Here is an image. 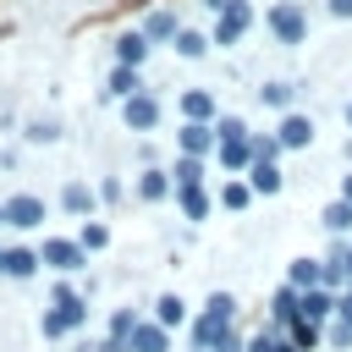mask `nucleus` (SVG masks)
Here are the masks:
<instances>
[{
	"label": "nucleus",
	"mask_w": 352,
	"mask_h": 352,
	"mask_svg": "<svg viewBox=\"0 0 352 352\" xmlns=\"http://www.w3.org/2000/svg\"><path fill=\"white\" fill-rule=\"evenodd\" d=\"M82 324H88V297L72 286V275H55L50 308H44V319H38V336H44V341H72V336H82Z\"/></svg>",
	"instance_id": "obj_1"
},
{
	"label": "nucleus",
	"mask_w": 352,
	"mask_h": 352,
	"mask_svg": "<svg viewBox=\"0 0 352 352\" xmlns=\"http://www.w3.org/2000/svg\"><path fill=\"white\" fill-rule=\"evenodd\" d=\"M38 258H44V270H55V275H82V270H88V248H82L77 236H44V242H38Z\"/></svg>",
	"instance_id": "obj_2"
},
{
	"label": "nucleus",
	"mask_w": 352,
	"mask_h": 352,
	"mask_svg": "<svg viewBox=\"0 0 352 352\" xmlns=\"http://www.w3.org/2000/svg\"><path fill=\"white\" fill-rule=\"evenodd\" d=\"M264 28L275 33V44H302V38H308V11H302L297 0H275V6L264 11Z\"/></svg>",
	"instance_id": "obj_3"
},
{
	"label": "nucleus",
	"mask_w": 352,
	"mask_h": 352,
	"mask_svg": "<svg viewBox=\"0 0 352 352\" xmlns=\"http://www.w3.org/2000/svg\"><path fill=\"white\" fill-rule=\"evenodd\" d=\"M253 22H258V11H253L248 0H231V6L214 16V33H209V38H214V44H242V38L253 33Z\"/></svg>",
	"instance_id": "obj_4"
},
{
	"label": "nucleus",
	"mask_w": 352,
	"mask_h": 352,
	"mask_svg": "<svg viewBox=\"0 0 352 352\" xmlns=\"http://www.w3.org/2000/svg\"><path fill=\"white\" fill-rule=\"evenodd\" d=\"M160 116H165V104H160V94H154V88H143V94L121 99V121H126V132H154V126H160Z\"/></svg>",
	"instance_id": "obj_5"
},
{
	"label": "nucleus",
	"mask_w": 352,
	"mask_h": 352,
	"mask_svg": "<svg viewBox=\"0 0 352 352\" xmlns=\"http://www.w3.org/2000/svg\"><path fill=\"white\" fill-rule=\"evenodd\" d=\"M132 192H138L143 204H165V198H176V176H170V165H143L138 182H132Z\"/></svg>",
	"instance_id": "obj_6"
},
{
	"label": "nucleus",
	"mask_w": 352,
	"mask_h": 352,
	"mask_svg": "<svg viewBox=\"0 0 352 352\" xmlns=\"http://www.w3.org/2000/svg\"><path fill=\"white\" fill-rule=\"evenodd\" d=\"M38 226H44V198L38 192L6 198V231H38Z\"/></svg>",
	"instance_id": "obj_7"
},
{
	"label": "nucleus",
	"mask_w": 352,
	"mask_h": 352,
	"mask_svg": "<svg viewBox=\"0 0 352 352\" xmlns=\"http://www.w3.org/2000/svg\"><path fill=\"white\" fill-rule=\"evenodd\" d=\"M214 148H220L214 126H204V121H182V132H176V154H192V160H214Z\"/></svg>",
	"instance_id": "obj_8"
},
{
	"label": "nucleus",
	"mask_w": 352,
	"mask_h": 352,
	"mask_svg": "<svg viewBox=\"0 0 352 352\" xmlns=\"http://www.w3.org/2000/svg\"><path fill=\"white\" fill-rule=\"evenodd\" d=\"M148 50H154V44L143 38V28H126V33H116V38H110V60H116V66H138V72H143Z\"/></svg>",
	"instance_id": "obj_9"
},
{
	"label": "nucleus",
	"mask_w": 352,
	"mask_h": 352,
	"mask_svg": "<svg viewBox=\"0 0 352 352\" xmlns=\"http://www.w3.org/2000/svg\"><path fill=\"white\" fill-rule=\"evenodd\" d=\"M275 138H280V154H286V148L297 154V148H308V143H314V121H308L302 110H286V116L275 121Z\"/></svg>",
	"instance_id": "obj_10"
},
{
	"label": "nucleus",
	"mask_w": 352,
	"mask_h": 352,
	"mask_svg": "<svg viewBox=\"0 0 352 352\" xmlns=\"http://www.w3.org/2000/svg\"><path fill=\"white\" fill-rule=\"evenodd\" d=\"M148 308H154V314H148V319H154V324H165V330H170V336H176V330H187V324H192V308H187V302H182V297H176V292H160V297H154V302H148Z\"/></svg>",
	"instance_id": "obj_11"
},
{
	"label": "nucleus",
	"mask_w": 352,
	"mask_h": 352,
	"mask_svg": "<svg viewBox=\"0 0 352 352\" xmlns=\"http://www.w3.org/2000/svg\"><path fill=\"white\" fill-rule=\"evenodd\" d=\"M60 209H66L72 220H94V209H99V187H88V182H66V187H60Z\"/></svg>",
	"instance_id": "obj_12"
},
{
	"label": "nucleus",
	"mask_w": 352,
	"mask_h": 352,
	"mask_svg": "<svg viewBox=\"0 0 352 352\" xmlns=\"http://www.w3.org/2000/svg\"><path fill=\"white\" fill-rule=\"evenodd\" d=\"M38 270H44L38 248H28V242H6V280H33Z\"/></svg>",
	"instance_id": "obj_13"
},
{
	"label": "nucleus",
	"mask_w": 352,
	"mask_h": 352,
	"mask_svg": "<svg viewBox=\"0 0 352 352\" xmlns=\"http://www.w3.org/2000/svg\"><path fill=\"white\" fill-rule=\"evenodd\" d=\"M292 319H302V292L280 280V286H275V297H270V319H264V324H275V330H286Z\"/></svg>",
	"instance_id": "obj_14"
},
{
	"label": "nucleus",
	"mask_w": 352,
	"mask_h": 352,
	"mask_svg": "<svg viewBox=\"0 0 352 352\" xmlns=\"http://www.w3.org/2000/svg\"><path fill=\"white\" fill-rule=\"evenodd\" d=\"M226 330H231V324H220V319H209V314L198 308V314H192V324H187V352H214Z\"/></svg>",
	"instance_id": "obj_15"
},
{
	"label": "nucleus",
	"mask_w": 352,
	"mask_h": 352,
	"mask_svg": "<svg viewBox=\"0 0 352 352\" xmlns=\"http://www.w3.org/2000/svg\"><path fill=\"white\" fill-rule=\"evenodd\" d=\"M176 209H182V220H192V226H198V220H209V214H214V192H209L204 182H198V187H176Z\"/></svg>",
	"instance_id": "obj_16"
},
{
	"label": "nucleus",
	"mask_w": 352,
	"mask_h": 352,
	"mask_svg": "<svg viewBox=\"0 0 352 352\" xmlns=\"http://www.w3.org/2000/svg\"><path fill=\"white\" fill-rule=\"evenodd\" d=\"M182 116H187V121L214 126V121H220V104H214V94H209V88H182Z\"/></svg>",
	"instance_id": "obj_17"
},
{
	"label": "nucleus",
	"mask_w": 352,
	"mask_h": 352,
	"mask_svg": "<svg viewBox=\"0 0 352 352\" xmlns=\"http://www.w3.org/2000/svg\"><path fill=\"white\" fill-rule=\"evenodd\" d=\"M176 33H182V22H176L170 6H160V11L143 16V38H148V44H176Z\"/></svg>",
	"instance_id": "obj_18"
},
{
	"label": "nucleus",
	"mask_w": 352,
	"mask_h": 352,
	"mask_svg": "<svg viewBox=\"0 0 352 352\" xmlns=\"http://www.w3.org/2000/svg\"><path fill=\"white\" fill-rule=\"evenodd\" d=\"M214 165H220L226 176H248V170H253V138H248V143H220V148H214Z\"/></svg>",
	"instance_id": "obj_19"
},
{
	"label": "nucleus",
	"mask_w": 352,
	"mask_h": 352,
	"mask_svg": "<svg viewBox=\"0 0 352 352\" xmlns=\"http://www.w3.org/2000/svg\"><path fill=\"white\" fill-rule=\"evenodd\" d=\"M132 94H143V72H138V66H110L104 99H132Z\"/></svg>",
	"instance_id": "obj_20"
},
{
	"label": "nucleus",
	"mask_w": 352,
	"mask_h": 352,
	"mask_svg": "<svg viewBox=\"0 0 352 352\" xmlns=\"http://www.w3.org/2000/svg\"><path fill=\"white\" fill-rule=\"evenodd\" d=\"M126 346H132V352H176V346H170V330H165V324H154V319H143V324L132 330V341H126Z\"/></svg>",
	"instance_id": "obj_21"
},
{
	"label": "nucleus",
	"mask_w": 352,
	"mask_h": 352,
	"mask_svg": "<svg viewBox=\"0 0 352 352\" xmlns=\"http://www.w3.org/2000/svg\"><path fill=\"white\" fill-rule=\"evenodd\" d=\"M253 198H258V192L248 187V176H226V182H220V198H214V204H220V209H231V214H242V209H248Z\"/></svg>",
	"instance_id": "obj_22"
},
{
	"label": "nucleus",
	"mask_w": 352,
	"mask_h": 352,
	"mask_svg": "<svg viewBox=\"0 0 352 352\" xmlns=\"http://www.w3.org/2000/svg\"><path fill=\"white\" fill-rule=\"evenodd\" d=\"M319 280H324V264H319V258H308V253H302V258H292V264H286V286L314 292Z\"/></svg>",
	"instance_id": "obj_23"
},
{
	"label": "nucleus",
	"mask_w": 352,
	"mask_h": 352,
	"mask_svg": "<svg viewBox=\"0 0 352 352\" xmlns=\"http://www.w3.org/2000/svg\"><path fill=\"white\" fill-rule=\"evenodd\" d=\"M302 319H308V324H330V319H336V292H324V286L302 292Z\"/></svg>",
	"instance_id": "obj_24"
},
{
	"label": "nucleus",
	"mask_w": 352,
	"mask_h": 352,
	"mask_svg": "<svg viewBox=\"0 0 352 352\" xmlns=\"http://www.w3.org/2000/svg\"><path fill=\"white\" fill-rule=\"evenodd\" d=\"M248 187H253L258 198H275V192L286 187V170H280V160H275V165H253V170H248Z\"/></svg>",
	"instance_id": "obj_25"
},
{
	"label": "nucleus",
	"mask_w": 352,
	"mask_h": 352,
	"mask_svg": "<svg viewBox=\"0 0 352 352\" xmlns=\"http://www.w3.org/2000/svg\"><path fill=\"white\" fill-rule=\"evenodd\" d=\"M198 308H204L209 319H220V324H242V302H236L231 292H209V297H204Z\"/></svg>",
	"instance_id": "obj_26"
},
{
	"label": "nucleus",
	"mask_w": 352,
	"mask_h": 352,
	"mask_svg": "<svg viewBox=\"0 0 352 352\" xmlns=\"http://www.w3.org/2000/svg\"><path fill=\"white\" fill-rule=\"evenodd\" d=\"M319 226H324V236H352V204L346 198H330L324 214H319Z\"/></svg>",
	"instance_id": "obj_27"
},
{
	"label": "nucleus",
	"mask_w": 352,
	"mask_h": 352,
	"mask_svg": "<svg viewBox=\"0 0 352 352\" xmlns=\"http://www.w3.org/2000/svg\"><path fill=\"white\" fill-rule=\"evenodd\" d=\"M248 352H297V346H292V336H286V330L258 324V330H248Z\"/></svg>",
	"instance_id": "obj_28"
},
{
	"label": "nucleus",
	"mask_w": 352,
	"mask_h": 352,
	"mask_svg": "<svg viewBox=\"0 0 352 352\" xmlns=\"http://www.w3.org/2000/svg\"><path fill=\"white\" fill-rule=\"evenodd\" d=\"M170 176H176V187H198V182H209V160L176 154V160H170Z\"/></svg>",
	"instance_id": "obj_29"
},
{
	"label": "nucleus",
	"mask_w": 352,
	"mask_h": 352,
	"mask_svg": "<svg viewBox=\"0 0 352 352\" xmlns=\"http://www.w3.org/2000/svg\"><path fill=\"white\" fill-rule=\"evenodd\" d=\"M143 319H148L143 308H110V324H104V336H116V341H132V330H138Z\"/></svg>",
	"instance_id": "obj_30"
},
{
	"label": "nucleus",
	"mask_w": 352,
	"mask_h": 352,
	"mask_svg": "<svg viewBox=\"0 0 352 352\" xmlns=\"http://www.w3.org/2000/svg\"><path fill=\"white\" fill-rule=\"evenodd\" d=\"M286 336H292L297 352H319V346H324V324H308V319H292Z\"/></svg>",
	"instance_id": "obj_31"
},
{
	"label": "nucleus",
	"mask_w": 352,
	"mask_h": 352,
	"mask_svg": "<svg viewBox=\"0 0 352 352\" xmlns=\"http://www.w3.org/2000/svg\"><path fill=\"white\" fill-rule=\"evenodd\" d=\"M209 44H214V38H209V33H192V28H182V33H176V44H170V50H176V55H182V60H204V55H209Z\"/></svg>",
	"instance_id": "obj_32"
},
{
	"label": "nucleus",
	"mask_w": 352,
	"mask_h": 352,
	"mask_svg": "<svg viewBox=\"0 0 352 352\" xmlns=\"http://www.w3.org/2000/svg\"><path fill=\"white\" fill-rule=\"evenodd\" d=\"M258 99H264L275 116H286V110L297 104V88H292V82H264V88H258Z\"/></svg>",
	"instance_id": "obj_33"
},
{
	"label": "nucleus",
	"mask_w": 352,
	"mask_h": 352,
	"mask_svg": "<svg viewBox=\"0 0 352 352\" xmlns=\"http://www.w3.org/2000/svg\"><path fill=\"white\" fill-rule=\"evenodd\" d=\"M77 242H82V248H88V258H94V253H104V248H110V226H104V220H82Z\"/></svg>",
	"instance_id": "obj_34"
},
{
	"label": "nucleus",
	"mask_w": 352,
	"mask_h": 352,
	"mask_svg": "<svg viewBox=\"0 0 352 352\" xmlns=\"http://www.w3.org/2000/svg\"><path fill=\"white\" fill-rule=\"evenodd\" d=\"M214 138H220V143H248L253 126H248L242 116H220V121H214Z\"/></svg>",
	"instance_id": "obj_35"
},
{
	"label": "nucleus",
	"mask_w": 352,
	"mask_h": 352,
	"mask_svg": "<svg viewBox=\"0 0 352 352\" xmlns=\"http://www.w3.org/2000/svg\"><path fill=\"white\" fill-rule=\"evenodd\" d=\"M324 346H330V352H352V324L330 319V324H324Z\"/></svg>",
	"instance_id": "obj_36"
},
{
	"label": "nucleus",
	"mask_w": 352,
	"mask_h": 352,
	"mask_svg": "<svg viewBox=\"0 0 352 352\" xmlns=\"http://www.w3.org/2000/svg\"><path fill=\"white\" fill-rule=\"evenodd\" d=\"M55 138H60V121H50V116L28 121V143H55Z\"/></svg>",
	"instance_id": "obj_37"
},
{
	"label": "nucleus",
	"mask_w": 352,
	"mask_h": 352,
	"mask_svg": "<svg viewBox=\"0 0 352 352\" xmlns=\"http://www.w3.org/2000/svg\"><path fill=\"white\" fill-rule=\"evenodd\" d=\"M121 198H126V187H121L116 176H104V182H99V204H104V209H116Z\"/></svg>",
	"instance_id": "obj_38"
},
{
	"label": "nucleus",
	"mask_w": 352,
	"mask_h": 352,
	"mask_svg": "<svg viewBox=\"0 0 352 352\" xmlns=\"http://www.w3.org/2000/svg\"><path fill=\"white\" fill-rule=\"evenodd\" d=\"M336 319H341V324H352V286H346V292H336Z\"/></svg>",
	"instance_id": "obj_39"
},
{
	"label": "nucleus",
	"mask_w": 352,
	"mask_h": 352,
	"mask_svg": "<svg viewBox=\"0 0 352 352\" xmlns=\"http://www.w3.org/2000/svg\"><path fill=\"white\" fill-rule=\"evenodd\" d=\"M330 6V16H341V22H352V0H324Z\"/></svg>",
	"instance_id": "obj_40"
},
{
	"label": "nucleus",
	"mask_w": 352,
	"mask_h": 352,
	"mask_svg": "<svg viewBox=\"0 0 352 352\" xmlns=\"http://www.w3.org/2000/svg\"><path fill=\"white\" fill-rule=\"evenodd\" d=\"M94 352H132V346H126V341H116V336H99V346H94Z\"/></svg>",
	"instance_id": "obj_41"
},
{
	"label": "nucleus",
	"mask_w": 352,
	"mask_h": 352,
	"mask_svg": "<svg viewBox=\"0 0 352 352\" xmlns=\"http://www.w3.org/2000/svg\"><path fill=\"white\" fill-rule=\"evenodd\" d=\"M341 198H346V204H352V170H346V176H341Z\"/></svg>",
	"instance_id": "obj_42"
},
{
	"label": "nucleus",
	"mask_w": 352,
	"mask_h": 352,
	"mask_svg": "<svg viewBox=\"0 0 352 352\" xmlns=\"http://www.w3.org/2000/svg\"><path fill=\"white\" fill-rule=\"evenodd\" d=\"M204 6H209V11H214V16H220V11H226V6H231V0H204Z\"/></svg>",
	"instance_id": "obj_43"
},
{
	"label": "nucleus",
	"mask_w": 352,
	"mask_h": 352,
	"mask_svg": "<svg viewBox=\"0 0 352 352\" xmlns=\"http://www.w3.org/2000/svg\"><path fill=\"white\" fill-rule=\"evenodd\" d=\"M0 275H6V242H0Z\"/></svg>",
	"instance_id": "obj_44"
},
{
	"label": "nucleus",
	"mask_w": 352,
	"mask_h": 352,
	"mask_svg": "<svg viewBox=\"0 0 352 352\" xmlns=\"http://www.w3.org/2000/svg\"><path fill=\"white\" fill-rule=\"evenodd\" d=\"M0 231H6V204H0Z\"/></svg>",
	"instance_id": "obj_45"
},
{
	"label": "nucleus",
	"mask_w": 352,
	"mask_h": 352,
	"mask_svg": "<svg viewBox=\"0 0 352 352\" xmlns=\"http://www.w3.org/2000/svg\"><path fill=\"white\" fill-rule=\"evenodd\" d=\"M346 286H352V258H346Z\"/></svg>",
	"instance_id": "obj_46"
},
{
	"label": "nucleus",
	"mask_w": 352,
	"mask_h": 352,
	"mask_svg": "<svg viewBox=\"0 0 352 352\" xmlns=\"http://www.w3.org/2000/svg\"><path fill=\"white\" fill-rule=\"evenodd\" d=\"M346 126H352V104H346Z\"/></svg>",
	"instance_id": "obj_47"
}]
</instances>
